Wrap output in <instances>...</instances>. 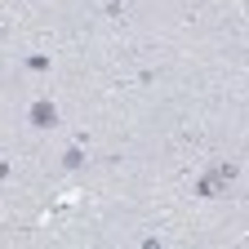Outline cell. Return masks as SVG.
<instances>
[{"label": "cell", "mask_w": 249, "mask_h": 249, "mask_svg": "<svg viewBox=\"0 0 249 249\" xmlns=\"http://www.w3.org/2000/svg\"><path fill=\"white\" fill-rule=\"evenodd\" d=\"M0 178H9V160H0Z\"/></svg>", "instance_id": "52a82bcc"}, {"label": "cell", "mask_w": 249, "mask_h": 249, "mask_svg": "<svg viewBox=\"0 0 249 249\" xmlns=\"http://www.w3.org/2000/svg\"><path fill=\"white\" fill-rule=\"evenodd\" d=\"M62 169H85V142H80V138L62 151Z\"/></svg>", "instance_id": "277c9868"}, {"label": "cell", "mask_w": 249, "mask_h": 249, "mask_svg": "<svg viewBox=\"0 0 249 249\" xmlns=\"http://www.w3.org/2000/svg\"><path fill=\"white\" fill-rule=\"evenodd\" d=\"M27 124H31V129H53V124H58V107H53V98H36V103H31Z\"/></svg>", "instance_id": "6da1fadb"}, {"label": "cell", "mask_w": 249, "mask_h": 249, "mask_svg": "<svg viewBox=\"0 0 249 249\" xmlns=\"http://www.w3.org/2000/svg\"><path fill=\"white\" fill-rule=\"evenodd\" d=\"M22 67H27V71H36V76H45V71L53 67V58H49V53H27V58H22Z\"/></svg>", "instance_id": "5b68a950"}, {"label": "cell", "mask_w": 249, "mask_h": 249, "mask_svg": "<svg viewBox=\"0 0 249 249\" xmlns=\"http://www.w3.org/2000/svg\"><path fill=\"white\" fill-rule=\"evenodd\" d=\"M107 14L111 18H124V14H129V0H107Z\"/></svg>", "instance_id": "8992f818"}, {"label": "cell", "mask_w": 249, "mask_h": 249, "mask_svg": "<svg viewBox=\"0 0 249 249\" xmlns=\"http://www.w3.org/2000/svg\"><path fill=\"white\" fill-rule=\"evenodd\" d=\"M196 196L200 200H218V196H223V182H218L213 174H200L196 178Z\"/></svg>", "instance_id": "7a4b0ae2"}, {"label": "cell", "mask_w": 249, "mask_h": 249, "mask_svg": "<svg viewBox=\"0 0 249 249\" xmlns=\"http://www.w3.org/2000/svg\"><path fill=\"white\" fill-rule=\"evenodd\" d=\"M209 174H213L218 182H223V187H231V182L240 178V165H236V160H218V165H213Z\"/></svg>", "instance_id": "3957f363"}]
</instances>
